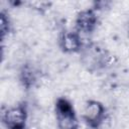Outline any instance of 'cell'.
Returning <instances> with one entry per match:
<instances>
[{
	"mask_svg": "<svg viewBox=\"0 0 129 129\" xmlns=\"http://www.w3.org/2000/svg\"><path fill=\"white\" fill-rule=\"evenodd\" d=\"M81 61L90 72L105 68L111 61L110 53L97 44H90L82 50Z\"/></svg>",
	"mask_w": 129,
	"mask_h": 129,
	"instance_id": "obj_1",
	"label": "cell"
},
{
	"mask_svg": "<svg viewBox=\"0 0 129 129\" xmlns=\"http://www.w3.org/2000/svg\"><path fill=\"white\" fill-rule=\"evenodd\" d=\"M55 121L58 129H78L79 121L73 104L66 98H58L54 105Z\"/></svg>",
	"mask_w": 129,
	"mask_h": 129,
	"instance_id": "obj_2",
	"label": "cell"
},
{
	"mask_svg": "<svg viewBox=\"0 0 129 129\" xmlns=\"http://www.w3.org/2000/svg\"><path fill=\"white\" fill-rule=\"evenodd\" d=\"M27 118V109L23 104L9 107L2 113V122L7 129H25Z\"/></svg>",
	"mask_w": 129,
	"mask_h": 129,
	"instance_id": "obj_3",
	"label": "cell"
},
{
	"mask_svg": "<svg viewBox=\"0 0 129 129\" xmlns=\"http://www.w3.org/2000/svg\"><path fill=\"white\" fill-rule=\"evenodd\" d=\"M106 117V109L104 105L97 100H89L83 108V119L92 128H99Z\"/></svg>",
	"mask_w": 129,
	"mask_h": 129,
	"instance_id": "obj_4",
	"label": "cell"
},
{
	"mask_svg": "<svg viewBox=\"0 0 129 129\" xmlns=\"http://www.w3.org/2000/svg\"><path fill=\"white\" fill-rule=\"evenodd\" d=\"M98 24V16L94 8L82 9L76 17V27L79 32L91 33Z\"/></svg>",
	"mask_w": 129,
	"mask_h": 129,
	"instance_id": "obj_5",
	"label": "cell"
},
{
	"mask_svg": "<svg viewBox=\"0 0 129 129\" xmlns=\"http://www.w3.org/2000/svg\"><path fill=\"white\" fill-rule=\"evenodd\" d=\"M59 47L63 52L74 53L82 50V39L79 32L76 31H63L59 36Z\"/></svg>",
	"mask_w": 129,
	"mask_h": 129,
	"instance_id": "obj_6",
	"label": "cell"
},
{
	"mask_svg": "<svg viewBox=\"0 0 129 129\" xmlns=\"http://www.w3.org/2000/svg\"><path fill=\"white\" fill-rule=\"evenodd\" d=\"M19 80L23 87L29 89L37 82V71L29 63L23 64L19 73Z\"/></svg>",
	"mask_w": 129,
	"mask_h": 129,
	"instance_id": "obj_7",
	"label": "cell"
},
{
	"mask_svg": "<svg viewBox=\"0 0 129 129\" xmlns=\"http://www.w3.org/2000/svg\"><path fill=\"white\" fill-rule=\"evenodd\" d=\"M10 20L9 17L7 16V14L2 11L1 12V19H0V29H1V35H2V39L5 38L6 35H8V33L10 32Z\"/></svg>",
	"mask_w": 129,
	"mask_h": 129,
	"instance_id": "obj_8",
	"label": "cell"
},
{
	"mask_svg": "<svg viewBox=\"0 0 129 129\" xmlns=\"http://www.w3.org/2000/svg\"><path fill=\"white\" fill-rule=\"evenodd\" d=\"M126 40H127V47L129 48V32H128V34H127V38H126Z\"/></svg>",
	"mask_w": 129,
	"mask_h": 129,
	"instance_id": "obj_9",
	"label": "cell"
}]
</instances>
